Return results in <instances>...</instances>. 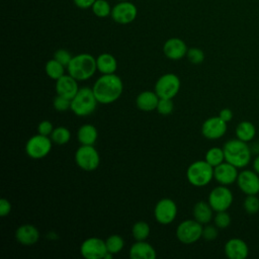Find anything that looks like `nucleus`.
<instances>
[{
  "label": "nucleus",
  "mask_w": 259,
  "mask_h": 259,
  "mask_svg": "<svg viewBox=\"0 0 259 259\" xmlns=\"http://www.w3.org/2000/svg\"><path fill=\"white\" fill-rule=\"evenodd\" d=\"M69 75L77 81H85L91 78L97 70L96 59L90 54H79L72 58L67 66Z\"/></svg>",
  "instance_id": "obj_3"
},
{
  "label": "nucleus",
  "mask_w": 259,
  "mask_h": 259,
  "mask_svg": "<svg viewBox=\"0 0 259 259\" xmlns=\"http://www.w3.org/2000/svg\"><path fill=\"white\" fill-rule=\"evenodd\" d=\"M75 5L81 9L91 8L96 0H73Z\"/></svg>",
  "instance_id": "obj_42"
},
{
  "label": "nucleus",
  "mask_w": 259,
  "mask_h": 259,
  "mask_svg": "<svg viewBox=\"0 0 259 259\" xmlns=\"http://www.w3.org/2000/svg\"><path fill=\"white\" fill-rule=\"evenodd\" d=\"M78 82L71 75H63L61 78L56 80V92L58 95L66 97L70 100L77 94L79 91Z\"/></svg>",
  "instance_id": "obj_18"
},
{
  "label": "nucleus",
  "mask_w": 259,
  "mask_h": 259,
  "mask_svg": "<svg viewBox=\"0 0 259 259\" xmlns=\"http://www.w3.org/2000/svg\"><path fill=\"white\" fill-rule=\"evenodd\" d=\"M154 215L161 225L171 224L177 215V205L170 198H162L155 205Z\"/></svg>",
  "instance_id": "obj_12"
},
{
  "label": "nucleus",
  "mask_w": 259,
  "mask_h": 259,
  "mask_svg": "<svg viewBox=\"0 0 259 259\" xmlns=\"http://www.w3.org/2000/svg\"><path fill=\"white\" fill-rule=\"evenodd\" d=\"M187 46L184 40L178 37H171L167 39L163 46L164 55L173 61L181 60L187 54Z\"/></svg>",
  "instance_id": "obj_17"
},
{
  "label": "nucleus",
  "mask_w": 259,
  "mask_h": 259,
  "mask_svg": "<svg viewBox=\"0 0 259 259\" xmlns=\"http://www.w3.org/2000/svg\"><path fill=\"white\" fill-rule=\"evenodd\" d=\"M235 133H236L237 139L248 143L254 139L256 135V128L252 122L243 120L237 125Z\"/></svg>",
  "instance_id": "obj_26"
},
{
  "label": "nucleus",
  "mask_w": 259,
  "mask_h": 259,
  "mask_svg": "<svg viewBox=\"0 0 259 259\" xmlns=\"http://www.w3.org/2000/svg\"><path fill=\"white\" fill-rule=\"evenodd\" d=\"M96 65L101 74H113L117 69L116 59L108 53L100 54L96 59Z\"/></svg>",
  "instance_id": "obj_23"
},
{
  "label": "nucleus",
  "mask_w": 259,
  "mask_h": 259,
  "mask_svg": "<svg viewBox=\"0 0 259 259\" xmlns=\"http://www.w3.org/2000/svg\"><path fill=\"white\" fill-rule=\"evenodd\" d=\"M72 58L73 57L71 56V54L67 50H64V49H60V50L56 51L54 54V59L57 60L58 62H60L65 67H67L69 65Z\"/></svg>",
  "instance_id": "obj_38"
},
{
  "label": "nucleus",
  "mask_w": 259,
  "mask_h": 259,
  "mask_svg": "<svg viewBox=\"0 0 259 259\" xmlns=\"http://www.w3.org/2000/svg\"><path fill=\"white\" fill-rule=\"evenodd\" d=\"M225 254L230 259H245L249 254V248L242 239L233 238L225 244Z\"/></svg>",
  "instance_id": "obj_19"
},
{
  "label": "nucleus",
  "mask_w": 259,
  "mask_h": 259,
  "mask_svg": "<svg viewBox=\"0 0 259 259\" xmlns=\"http://www.w3.org/2000/svg\"><path fill=\"white\" fill-rule=\"evenodd\" d=\"M207 202L217 212L227 210L233 202V193L225 185L217 186L209 192Z\"/></svg>",
  "instance_id": "obj_10"
},
{
  "label": "nucleus",
  "mask_w": 259,
  "mask_h": 259,
  "mask_svg": "<svg viewBox=\"0 0 259 259\" xmlns=\"http://www.w3.org/2000/svg\"><path fill=\"white\" fill-rule=\"evenodd\" d=\"M253 168L259 174V154L256 156V158L253 161Z\"/></svg>",
  "instance_id": "obj_44"
},
{
  "label": "nucleus",
  "mask_w": 259,
  "mask_h": 259,
  "mask_svg": "<svg viewBox=\"0 0 259 259\" xmlns=\"http://www.w3.org/2000/svg\"><path fill=\"white\" fill-rule=\"evenodd\" d=\"M98 103L109 104L116 101L123 90V84L121 79L113 74H102L92 87Z\"/></svg>",
  "instance_id": "obj_1"
},
{
  "label": "nucleus",
  "mask_w": 259,
  "mask_h": 259,
  "mask_svg": "<svg viewBox=\"0 0 259 259\" xmlns=\"http://www.w3.org/2000/svg\"><path fill=\"white\" fill-rule=\"evenodd\" d=\"M98 133L94 125L86 123L79 127L77 132V139L81 145L93 146L97 140Z\"/></svg>",
  "instance_id": "obj_25"
},
{
  "label": "nucleus",
  "mask_w": 259,
  "mask_h": 259,
  "mask_svg": "<svg viewBox=\"0 0 259 259\" xmlns=\"http://www.w3.org/2000/svg\"><path fill=\"white\" fill-rule=\"evenodd\" d=\"M105 244H106L107 251L112 253V254L119 253L121 251V249L123 248V246H124L123 239L119 235H111V236H109L106 239Z\"/></svg>",
  "instance_id": "obj_32"
},
{
  "label": "nucleus",
  "mask_w": 259,
  "mask_h": 259,
  "mask_svg": "<svg viewBox=\"0 0 259 259\" xmlns=\"http://www.w3.org/2000/svg\"><path fill=\"white\" fill-rule=\"evenodd\" d=\"M180 89V79L173 73L162 75L155 84V92L159 98L172 99L176 96Z\"/></svg>",
  "instance_id": "obj_8"
},
{
  "label": "nucleus",
  "mask_w": 259,
  "mask_h": 259,
  "mask_svg": "<svg viewBox=\"0 0 259 259\" xmlns=\"http://www.w3.org/2000/svg\"><path fill=\"white\" fill-rule=\"evenodd\" d=\"M53 106L58 111H66L71 108V100L57 94L53 100Z\"/></svg>",
  "instance_id": "obj_37"
},
{
  "label": "nucleus",
  "mask_w": 259,
  "mask_h": 259,
  "mask_svg": "<svg viewBox=\"0 0 259 259\" xmlns=\"http://www.w3.org/2000/svg\"><path fill=\"white\" fill-rule=\"evenodd\" d=\"M218 227L207 225L202 230V237L207 241H212L218 237Z\"/></svg>",
  "instance_id": "obj_39"
},
{
  "label": "nucleus",
  "mask_w": 259,
  "mask_h": 259,
  "mask_svg": "<svg viewBox=\"0 0 259 259\" xmlns=\"http://www.w3.org/2000/svg\"><path fill=\"white\" fill-rule=\"evenodd\" d=\"M212 211L213 209L209 205L208 202L205 201H198L193 206V218L195 221L203 224H208L212 219Z\"/></svg>",
  "instance_id": "obj_24"
},
{
  "label": "nucleus",
  "mask_w": 259,
  "mask_h": 259,
  "mask_svg": "<svg viewBox=\"0 0 259 259\" xmlns=\"http://www.w3.org/2000/svg\"><path fill=\"white\" fill-rule=\"evenodd\" d=\"M138 15L137 6L130 1H119L112 7L111 18L119 24L132 23Z\"/></svg>",
  "instance_id": "obj_11"
},
{
  "label": "nucleus",
  "mask_w": 259,
  "mask_h": 259,
  "mask_svg": "<svg viewBox=\"0 0 259 259\" xmlns=\"http://www.w3.org/2000/svg\"><path fill=\"white\" fill-rule=\"evenodd\" d=\"M227 132V122L220 116H212L205 119L201 125V134L208 140H218Z\"/></svg>",
  "instance_id": "obj_15"
},
{
  "label": "nucleus",
  "mask_w": 259,
  "mask_h": 259,
  "mask_svg": "<svg viewBox=\"0 0 259 259\" xmlns=\"http://www.w3.org/2000/svg\"><path fill=\"white\" fill-rule=\"evenodd\" d=\"M188 182L196 187L207 185L213 178V167L204 161H195L186 170Z\"/></svg>",
  "instance_id": "obj_5"
},
{
  "label": "nucleus",
  "mask_w": 259,
  "mask_h": 259,
  "mask_svg": "<svg viewBox=\"0 0 259 259\" xmlns=\"http://www.w3.org/2000/svg\"><path fill=\"white\" fill-rule=\"evenodd\" d=\"M231 224V217L230 214L224 210V211H218L214 217V225L219 229H226Z\"/></svg>",
  "instance_id": "obj_36"
},
{
  "label": "nucleus",
  "mask_w": 259,
  "mask_h": 259,
  "mask_svg": "<svg viewBox=\"0 0 259 259\" xmlns=\"http://www.w3.org/2000/svg\"><path fill=\"white\" fill-rule=\"evenodd\" d=\"M91 9L93 14L99 18H104L109 16L112 10L110 4L106 0H96L92 5Z\"/></svg>",
  "instance_id": "obj_31"
},
{
  "label": "nucleus",
  "mask_w": 259,
  "mask_h": 259,
  "mask_svg": "<svg viewBox=\"0 0 259 259\" xmlns=\"http://www.w3.org/2000/svg\"><path fill=\"white\" fill-rule=\"evenodd\" d=\"M15 238L21 245L31 246L38 241L39 232L33 225L24 224L16 229Z\"/></svg>",
  "instance_id": "obj_20"
},
{
  "label": "nucleus",
  "mask_w": 259,
  "mask_h": 259,
  "mask_svg": "<svg viewBox=\"0 0 259 259\" xmlns=\"http://www.w3.org/2000/svg\"><path fill=\"white\" fill-rule=\"evenodd\" d=\"M50 138L53 141V143H55L57 145H65L70 141L71 133L65 126H58V127L54 128Z\"/></svg>",
  "instance_id": "obj_29"
},
{
  "label": "nucleus",
  "mask_w": 259,
  "mask_h": 259,
  "mask_svg": "<svg viewBox=\"0 0 259 259\" xmlns=\"http://www.w3.org/2000/svg\"><path fill=\"white\" fill-rule=\"evenodd\" d=\"M117 1H126V0H117Z\"/></svg>",
  "instance_id": "obj_45"
},
{
  "label": "nucleus",
  "mask_w": 259,
  "mask_h": 259,
  "mask_svg": "<svg viewBox=\"0 0 259 259\" xmlns=\"http://www.w3.org/2000/svg\"><path fill=\"white\" fill-rule=\"evenodd\" d=\"M53 131H54V126L50 120H42L37 125V134L49 137V136H51Z\"/></svg>",
  "instance_id": "obj_40"
},
{
  "label": "nucleus",
  "mask_w": 259,
  "mask_h": 259,
  "mask_svg": "<svg viewBox=\"0 0 259 259\" xmlns=\"http://www.w3.org/2000/svg\"><path fill=\"white\" fill-rule=\"evenodd\" d=\"M75 162L84 171H94L99 166L100 157L93 146L82 145L75 153Z\"/></svg>",
  "instance_id": "obj_6"
},
{
  "label": "nucleus",
  "mask_w": 259,
  "mask_h": 259,
  "mask_svg": "<svg viewBox=\"0 0 259 259\" xmlns=\"http://www.w3.org/2000/svg\"><path fill=\"white\" fill-rule=\"evenodd\" d=\"M130 257L132 259H155L157 254L151 244L145 241H137L130 249Z\"/></svg>",
  "instance_id": "obj_21"
},
{
  "label": "nucleus",
  "mask_w": 259,
  "mask_h": 259,
  "mask_svg": "<svg viewBox=\"0 0 259 259\" xmlns=\"http://www.w3.org/2000/svg\"><path fill=\"white\" fill-rule=\"evenodd\" d=\"M107 252L105 241L96 237L86 239L80 247V253L86 259H103Z\"/></svg>",
  "instance_id": "obj_13"
},
{
  "label": "nucleus",
  "mask_w": 259,
  "mask_h": 259,
  "mask_svg": "<svg viewBox=\"0 0 259 259\" xmlns=\"http://www.w3.org/2000/svg\"><path fill=\"white\" fill-rule=\"evenodd\" d=\"M174 108V104L172 99L169 98H160L158 105H157V111L162 115H168L172 113Z\"/></svg>",
  "instance_id": "obj_35"
},
{
  "label": "nucleus",
  "mask_w": 259,
  "mask_h": 259,
  "mask_svg": "<svg viewBox=\"0 0 259 259\" xmlns=\"http://www.w3.org/2000/svg\"><path fill=\"white\" fill-rule=\"evenodd\" d=\"M219 116H220L223 120H225L226 122H229V121L233 118V112H232V110L229 109V108H224V109H222V110L220 111Z\"/></svg>",
  "instance_id": "obj_43"
},
{
  "label": "nucleus",
  "mask_w": 259,
  "mask_h": 259,
  "mask_svg": "<svg viewBox=\"0 0 259 259\" xmlns=\"http://www.w3.org/2000/svg\"><path fill=\"white\" fill-rule=\"evenodd\" d=\"M132 234L136 241H145L150 235V227L146 222H137L132 228Z\"/></svg>",
  "instance_id": "obj_30"
},
{
  "label": "nucleus",
  "mask_w": 259,
  "mask_h": 259,
  "mask_svg": "<svg viewBox=\"0 0 259 259\" xmlns=\"http://www.w3.org/2000/svg\"><path fill=\"white\" fill-rule=\"evenodd\" d=\"M46 74L54 80H58L63 75H65V66L62 65L60 62H58L55 59H52L46 63L45 66Z\"/></svg>",
  "instance_id": "obj_27"
},
{
  "label": "nucleus",
  "mask_w": 259,
  "mask_h": 259,
  "mask_svg": "<svg viewBox=\"0 0 259 259\" xmlns=\"http://www.w3.org/2000/svg\"><path fill=\"white\" fill-rule=\"evenodd\" d=\"M223 150L225 153V161L237 168H244L251 161L252 152L250 146L239 139L230 140L225 143Z\"/></svg>",
  "instance_id": "obj_2"
},
{
  "label": "nucleus",
  "mask_w": 259,
  "mask_h": 259,
  "mask_svg": "<svg viewBox=\"0 0 259 259\" xmlns=\"http://www.w3.org/2000/svg\"><path fill=\"white\" fill-rule=\"evenodd\" d=\"M244 209L249 214H254L259 211V198L256 195H247L244 200Z\"/></svg>",
  "instance_id": "obj_33"
},
{
  "label": "nucleus",
  "mask_w": 259,
  "mask_h": 259,
  "mask_svg": "<svg viewBox=\"0 0 259 259\" xmlns=\"http://www.w3.org/2000/svg\"><path fill=\"white\" fill-rule=\"evenodd\" d=\"M52 142L48 136L37 134L28 139L25 145V152L32 159L45 158L52 150Z\"/></svg>",
  "instance_id": "obj_9"
},
{
  "label": "nucleus",
  "mask_w": 259,
  "mask_h": 259,
  "mask_svg": "<svg viewBox=\"0 0 259 259\" xmlns=\"http://www.w3.org/2000/svg\"><path fill=\"white\" fill-rule=\"evenodd\" d=\"M98 101L92 88L82 87L71 100V110L77 116H88L96 108Z\"/></svg>",
  "instance_id": "obj_4"
},
{
  "label": "nucleus",
  "mask_w": 259,
  "mask_h": 259,
  "mask_svg": "<svg viewBox=\"0 0 259 259\" xmlns=\"http://www.w3.org/2000/svg\"><path fill=\"white\" fill-rule=\"evenodd\" d=\"M159 99L155 91H144L137 96L136 104L143 111H152L157 108Z\"/></svg>",
  "instance_id": "obj_22"
},
{
  "label": "nucleus",
  "mask_w": 259,
  "mask_h": 259,
  "mask_svg": "<svg viewBox=\"0 0 259 259\" xmlns=\"http://www.w3.org/2000/svg\"><path fill=\"white\" fill-rule=\"evenodd\" d=\"M202 225L195 220H186L176 229V237L183 244H193L202 237Z\"/></svg>",
  "instance_id": "obj_7"
},
{
  "label": "nucleus",
  "mask_w": 259,
  "mask_h": 259,
  "mask_svg": "<svg viewBox=\"0 0 259 259\" xmlns=\"http://www.w3.org/2000/svg\"><path fill=\"white\" fill-rule=\"evenodd\" d=\"M237 183L242 192L246 195L259 193V175L254 170H243L239 173Z\"/></svg>",
  "instance_id": "obj_14"
},
{
  "label": "nucleus",
  "mask_w": 259,
  "mask_h": 259,
  "mask_svg": "<svg viewBox=\"0 0 259 259\" xmlns=\"http://www.w3.org/2000/svg\"><path fill=\"white\" fill-rule=\"evenodd\" d=\"M11 211V203L6 198L0 199V215L5 217Z\"/></svg>",
  "instance_id": "obj_41"
},
{
  "label": "nucleus",
  "mask_w": 259,
  "mask_h": 259,
  "mask_svg": "<svg viewBox=\"0 0 259 259\" xmlns=\"http://www.w3.org/2000/svg\"><path fill=\"white\" fill-rule=\"evenodd\" d=\"M186 57L190 63L197 65V64H200L203 62L204 53L202 52V50H200L198 48H190L187 51Z\"/></svg>",
  "instance_id": "obj_34"
},
{
  "label": "nucleus",
  "mask_w": 259,
  "mask_h": 259,
  "mask_svg": "<svg viewBox=\"0 0 259 259\" xmlns=\"http://www.w3.org/2000/svg\"><path fill=\"white\" fill-rule=\"evenodd\" d=\"M209 165H211L213 168L221 163L225 162V153L224 150L218 147L210 148L205 153V159H204Z\"/></svg>",
  "instance_id": "obj_28"
},
{
  "label": "nucleus",
  "mask_w": 259,
  "mask_h": 259,
  "mask_svg": "<svg viewBox=\"0 0 259 259\" xmlns=\"http://www.w3.org/2000/svg\"><path fill=\"white\" fill-rule=\"evenodd\" d=\"M238 175V168L226 161L213 168V178L222 185L234 183L237 181Z\"/></svg>",
  "instance_id": "obj_16"
}]
</instances>
